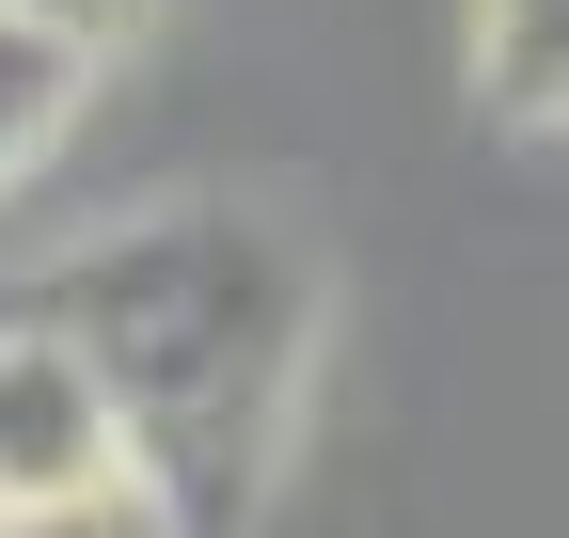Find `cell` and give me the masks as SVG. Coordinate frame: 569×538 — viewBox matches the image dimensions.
<instances>
[{
	"mask_svg": "<svg viewBox=\"0 0 569 538\" xmlns=\"http://www.w3.org/2000/svg\"><path fill=\"white\" fill-rule=\"evenodd\" d=\"M32 317H63L96 349V380L127 396L142 491L190 538L253 507L269 444H284V396H301V349H317V269H301L284 222H253V207L127 222L96 253H63L32 286Z\"/></svg>",
	"mask_w": 569,
	"mask_h": 538,
	"instance_id": "6da1fadb",
	"label": "cell"
},
{
	"mask_svg": "<svg viewBox=\"0 0 569 538\" xmlns=\"http://www.w3.org/2000/svg\"><path fill=\"white\" fill-rule=\"evenodd\" d=\"M142 476V444H127V396L96 380V349L63 317H0V507H63V491H111Z\"/></svg>",
	"mask_w": 569,
	"mask_h": 538,
	"instance_id": "7a4b0ae2",
	"label": "cell"
},
{
	"mask_svg": "<svg viewBox=\"0 0 569 538\" xmlns=\"http://www.w3.org/2000/svg\"><path fill=\"white\" fill-rule=\"evenodd\" d=\"M80 80H96V48L0 0V190H17V175L63 143V127H80Z\"/></svg>",
	"mask_w": 569,
	"mask_h": 538,
	"instance_id": "3957f363",
	"label": "cell"
},
{
	"mask_svg": "<svg viewBox=\"0 0 569 538\" xmlns=\"http://www.w3.org/2000/svg\"><path fill=\"white\" fill-rule=\"evenodd\" d=\"M475 96L522 127H569V0H475Z\"/></svg>",
	"mask_w": 569,
	"mask_h": 538,
	"instance_id": "277c9868",
	"label": "cell"
},
{
	"mask_svg": "<svg viewBox=\"0 0 569 538\" xmlns=\"http://www.w3.org/2000/svg\"><path fill=\"white\" fill-rule=\"evenodd\" d=\"M0 538H190L142 476H111V491H63V507H0Z\"/></svg>",
	"mask_w": 569,
	"mask_h": 538,
	"instance_id": "5b68a950",
	"label": "cell"
},
{
	"mask_svg": "<svg viewBox=\"0 0 569 538\" xmlns=\"http://www.w3.org/2000/svg\"><path fill=\"white\" fill-rule=\"evenodd\" d=\"M17 17H48V32H80V48H127V32H142V0H17Z\"/></svg>",
	"mask_w": 569,
	"mask_h": 538,
	"instance_id": "8992f818",
	"label": "cell"
}]
</instances>
